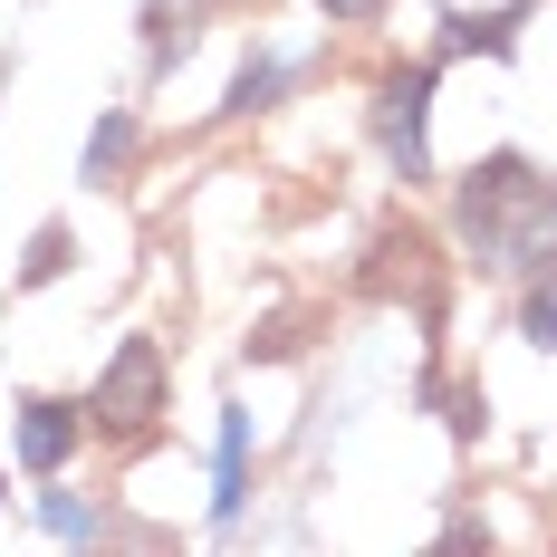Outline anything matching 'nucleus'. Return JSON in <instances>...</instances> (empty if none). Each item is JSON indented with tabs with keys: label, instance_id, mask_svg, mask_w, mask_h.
<instances>
[{
	"label": "nucleus",
	"instance_id": "1",
	"mask_svg": "<svg viewBox=\"0 0 557 557\" xmlns=\"http://www.w3.org/2000/svg\"><path fill=\"white\" fill-rule=\"evenodd\" d=\"M461 240H471L481 270L529 278L557 250V183L529 164V154H491V164H471V183H461Z\"/></svg>",
	"mask_w": 557,
	"mask_h": 557
},
{
	"label": "nucleus",
	"instance_id": "2",
	"mask_svg": "<svg viewBox=\"0 0 557 557\" xmlns=\"http://www.w3.org/2000/svg\"><path fill=\"white\" fill-rule=\"evenodd\" d=\"M97 423H107L115 443H145L154 423H164V346L154 336H125L107 356V375H97V404H87Z\"/></svg>",
	"mask_w": 557,
	"mask_h": 557
},
{
	"label": "nucleus",
	"instance_id": "3",
	"mask_svg": "<svg viewBox=\"0 0 557 557\" xmlns=\"http://www.w3.org/2000/svg\"><path fill=\"white\" fill-rule=\"evenodd\" d=\"M423 125H433V67H394L385 87H375V145H385V164L404 173V183H423V173H433Z\"/></svg>",
	"mask_w": 557,
	"mask_h": 557
},
{
	"label": "nucleus",
	"instance_id": "4",
	"mask_svg": "<svg viewBox=\"0 0 557 557\" xmlns=\"http://www.w3.org/2000/svg\"><path fill=\"white\" fill-rule=\"evenodd\" d=\"M67 451H77V404L29 394V404H20V461H29V471H58Z\"/></svg>",
	"mask_w": 557,
	"mask_h": 557
},
{
	"label": "nucleus",
	"instance_id": "5",
	"mask_svg": "<svg viewBox=\"0 0 557 557\" xmlns=\"http://www.w3.org/2000/svg\"><path fill=\"white\" fill-rule=\"evenodd\" d=\"M240 500H250V413L222 423V471H212V519L240 529Z\"/></svg>",
	"mask_w": 557,
	"mask_h": 557
},
{
	"label": "nucleus",
	"instance_id": "6",
	"mask_svg": "<svg viewBox=\"0 0 557 557\" xmlns=\"http://www.w3.org/2000/svg\"><path fill=\"white\" fill-rule=\"evenodd\" d=\"M443 49H491V58H509L519 49V10H461V20H443Z\"/></svg>",
	"mask_w": 557,
	"mask_h": 557
},
{
	"label": "nucleus",
	"instance_id": "7",
	"mask_svg": "<svg viewBox=\"0 0 557 557\" xmlns=\"http://www.w3.org/2000/svg\"><path fill=\"white\" fill-rule=\"evenodd\" d=\"M125 154H135V125H125V115H107V125L87 135V183H115V173H125Z\"/></svg>",
	"mask_w": 557,
	"mask_h": 557
},
{
	"label": "nucleus",
	"instance_id": "8",
	"mask_svg": "<svg viewBox=\"0 0 557 557\" xmlns=\"http://www.w3.org/2000/svg\"><path fill=\"white\" fill-rule=\"evenodd\" d=\"M519 327H529V346H557V250L539 260V288H529V318Z\"/></svg>",
	"mask_w": 557,
	"mask_h": 557
},
{
	"label": "nucleus",
	"instance_id": "9",
	"mask_svg": "<svg viewBox=\"0 0 557 557\" xmlns=\"http://www.w3.org/2000/svg\"><path fill=\"white\" fill-rule=\"evenodd\" d=\"M49 529H58V539H97L107 519H97L87 500H67V491H49Z\"/></svg>",
	"mask_w": 557,
	"mask_h": 557
},
{
	"label": "nucleus",
	"instance_id": "10",
	"mask_svg": "<svg viewBox=\"0 0 557 557\" xmlns=\"http://www.w3.org/2000/svg\"><path fill=\"white\" fill-rule=\"evenodd\" d=\"M58 270H67V231H39V240H29V260H20V278H58Z\"/></svg>",
	"mask_w": 557,
	"mask_h": 557
},
{
	"label": "nucleus",
	"instance_id": "11",
	"mask_svg": "<svg viewBox=\"0 0 557 557\" xmlns=\"http://www.w3.org/2000/svg\"><path fill=\"white\" fill-rule=\"evenodd\" d=\"M270 97H278V67H270V58H250V67H240V87H231V107L250 115V107H270Z\"/></svg>",
	"mask_w": 557,
	"mask_h": 557
},
{
	"label": "nucleus",
	"instance_id": "12",
	"mask_svg": "<svg viewBox=\"0 0 557 557\" xmlns=\"http://www.w3.org/2000/svg\"><path fill=\"white\" fill-rule=\"evenodd\" d=\"M385 0H327V20H375Z\"/></svg>",
	"mask_w": 557,
	"mask_h": 557
}]
</instances>
